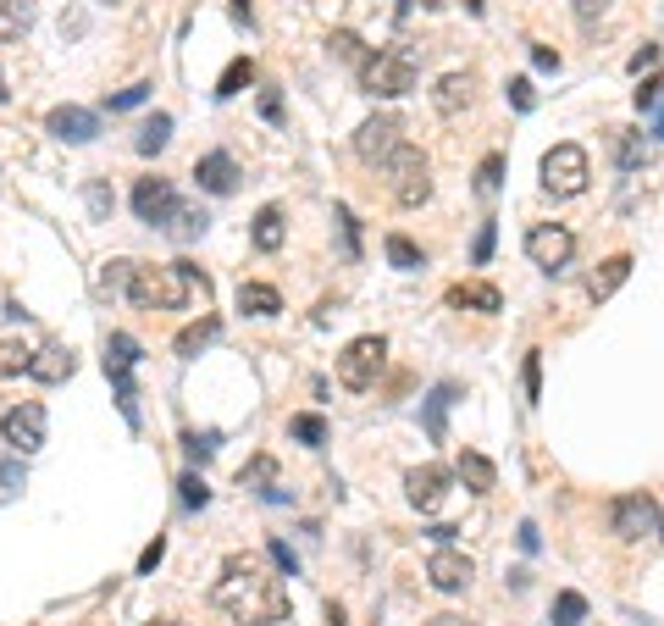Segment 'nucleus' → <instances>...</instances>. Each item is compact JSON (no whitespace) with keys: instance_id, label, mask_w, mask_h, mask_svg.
<instances>
[{"instance_id":"f257e3e1","label":"nucleus","mask_w":664,"mask_h":626,"mask_svg":"<svg viewBox=\"0 0 664 626\" xmlns=\"http://www.w3.org/2000/svg\"><path fill=\"white\" fill-rule=\"evenodd\" d=\"M211 604H216V610H227L238 626H277V621H288V588L277 577H266L255 554H233V560H227L222 577H216V588H211Z\"/></svg>"},{"instance_id":"f03ea898","label":"nucleus","mask_w":664,"mask_h":626,"mask_svg":"<svg viewBox=\"0 0 664 626\" xmlns=\"http://www.w3.org/2000/svg\"><path fill=\"white\" fill-rule=\"evenodd\" d=\"M194 294L205 300L211 283H205L189 261H178V266H133V277H128V300L139 305V311H183Z\"/></svg>"},{"instance_id":"7ed1b4c3","label":"nucleus","mask_w":664,"mask_h":626,"mask_svg":"<svg viewBox=\"0 0 664 626\" xmlns=\"http://www.w3.org/2000/svg\"><path fill=\"white\" fill-rule=\"evenodd\" d=\"M360 84H366L371 95H382V100L410 95V89H415V56H410L404 45H393V50H371L366 67H360Z\"/></svg>"},{"instance_id":"20e7f679","label":"nucleus","mask_w":664,"mask_h":626,"mask_svg":"<svg viewBox=\"0 0 664 626\" xmlns=\"http://www.w3.org/2000/svg\"><path fill=\"white\" fill-rule=\"evenodd\" d=\"M587 183H593V161L581 145H554L543 156V189L554 200H576V194H587Z\"/></svg>"},{"instance_id":"39448f33","label":"nucleus","mask_w":664,"mask_h":626,"mask_svg":"<svg viewBox=\"0 0 664 626\" xmlns=\"http://www.w3.org/2000/svg\"><path fill=\"white\" fill-rule=\"evenodd\" d=\"M133 366H139V338H133V333H111L106 338V377L117 383L122 422L139 427V388H133Z\"/></svg>"},{"instance_id":"423d86ee","label":"nucleus","mask_w":664,"mask_h":626,"mask_svg":"<svg viewBox=\"0 0 664 626\" xmlns=\"http://www.w3.org/2000/svg\"><path fill=\"white\" fill-rule=\"evenodd\" d=\"M388 189H393V200L404 205V211H415V205H427V194H432V178H427V156L415 145H399L388 161Z\"/></svg>"},{"instance_id":"0eeeda50","label":"nucleus","mask_w":664,"mask_h":626,"mask_svg":"<svg viewBox=\"0 0 664 626\" xmlns=\"http://www.w3.org/2000/svg\"><path fill=\"white\" fill-rule=\"evenodd\" d=\"M382 361H388V338H382V333L355 338V344L338 355V383L355 388V394H366V388L382 377Z\"/></svg>"},{"instance_id":"6e6552de","label":"nucleus","mask_w":664,"mask_h":626,"mask_svg":"<svg viewBox=\"0 0 664 626\" xmlns=\"http://www.w3.org/2000/svg\"><path fill=\"white\" fill-rule=\"evenodd\" d=\"M609 532H615L620 543L648 538V532H659V505H653L648 494H620L615 505H609Z\"/></svg>"},{"instance_id":"1a4fd4ad","label":"nucleus","mask_w":664,"mask_h":626,"mask_svg":"<svg viewBox=\"0 0 664 626\" xmlns=\"http://www.w3.org/2000/svg\"><path fill=\"white\" fill-rule=\"evenodd\" d=\"M526 255H532V266H543V272H565L570 255H576V233L559 228V222H537V228L526 233Z\"/></svg>"},{"instance_id":"9d476101","label":"nucleus","mask_w":664,"mask_h":626,"mask_svg":"<svg viewBox=\"0 0 664 626\" xmlns=\"http://www.w3.org/2000/svg\"><path fill=\"white\" fill-rule=\"evenodd\" d=\"M0 433H6V444H12L17 455H34V449H45V405H34V399L12 405L6 416H0Z\"/></svg>"},{"instance_id":"9b49d317","label":"nucleus","mask_w":664,"mask_h":626,"mask_svg":"<svg viewBox=\"0 0 664 626\" xmlns=\"http://www.w3.org/2000/svg\"><path fill=\"white\" fill-rule=\"evenodd\" d=\"M399 145H404L399 117H371V122H360V133H355V156L371 161V167H382Z\"/></svg>"},{"instance_id":"f8f14e48","label":"nucleus","mask_w":664,"mask_h":626,"mask_svg":"<svg viewBox=\"0 0 664 626\" xmlns=\"http://www.w3.org/2000/svg\"><path fill=\"white\" fill-rule=\"evenodd\" d=\"M427 577H432V588H438V593H465V588H471V577H476V566L465 560L460 549L443 543V549L427 560Z\"/></svg>"},{"instance_id":"ddd939ff","label":"nucleus","mask_w":664,"mask_h":626,"mask_svg":"<svg viewBox=\"0 0 664 626\" xmlns=\"http://www.w3.org/2000/svg\"><path fill=\"white\" fill-rule=\"evenodd\" d=\"M172 205H178V194H172V183H166V178H139V183H133V211H139V222L161 228V222L172 217Z\"/></svg>"},{"instance_id":"4468645a","label":"nucleus","mask_w":664,"mask_h":626,"mask_svg":"<svg viewBox=\"0 0 664 626\" xmlns=\"http://www.w3.org/2000/svg\"><path fill=\"white\" fill-rule=\"evenodd\" d=\"M443 494H449V471H443V466H415L410 477H404V499H410L421 516H427V510H438Z\"/></svg>"},{"instance_id":"2eb2a0df","label":"nucleus","mask_w":664,"mask_h":626,"mask_svg":"<svg viewBox=\"0 0 664 626\" xmlns=\"http://www.w3.org/2000/svg\"><path fill=\"white\" fill-rule=\"evenodd\" d=\"M45 128L56 133L61 145H89V139L100 133V117H95V111H83V106H56L45 117Z\"/></svg>"},{"instance_id":"dca6fc26","label":"nucleus","mask_w":664,"mask_h":626,"mask_svg":"<svg viewBox=\"0 0 664 626\" xmlns=\"http://www.w3.org/2000/svg\"><path fill=\"white\" fill-rule=\"evenodd\" d=\"M194 178H200L205 194H233L238 189V167H233V156H227V150H211V156L194 161Z\"/></svg>"},{"instance_id":"f3484780","label":"nucleus","mask_w":664,"mask_h":626,"mask_svg":"<svg viewBox=\"0 0 664 626\" xmlns=\"http://www.w3.org/2000/svg\"><path fill=\"white\" fill-rule=\"evenodd\" d=\"M72 372H78V361H72L67 344H45V350H34V361H28V377H39V383H67Z\"/></svg>"},{"instance_id":"a211bd4d","label":"nucleus","mask_w":664,"mask_h":626,"mask_svg":"<svg viewBox=\"0 0 664 626\" xmlns=\"http://www.w3.org/2000/svg\"><path fill=\"white\" fill-rule=\"evenodd\" d=\"M609 156H615L620 172L648 167V145H642V133H631V128H609Z\"/></svg>"},{"instance_id":"6ab92c4d","label":"nucleus","mask_w":664,"mask_h":626,"mask_svg":"<svg viewBox=\"0 0 664 626\" xmlns=\"http://www.w3.org/2000/svg\"><path fill=\"white\" fill-rule=\"evenodd\" d=\"M631 266H637V261H631V255H609V261L598 266L593 277H587V300H609V294H615L620 283H626V277H631Z\"/></svg>"},{"instance_id":"aec40b11","label":"nucleus","mask_w":664,"mask_h":626,"mask_svg":"<svg viewBox=\"0 0 664 626\" xmlns=\"http://www.w3.org/2000/svg\"><path fill=\"white\" fill-rule=\"evenodd\" d=\"M222 338V316H200V322H189L178 338H172V350L183 355V361H194V355L205 350V344H216Z\"/></svg>"},{"instance_id":"412c9836","label":"nucleus","mask_w":664,"mask_h":626,"mask_svg":"<svg viewBox=\"0 0 664 626\" xmlns=\"http://www.w3.org/2000/svg\"><path fill=\"white\" fill-rule=\"evenodd\" d=\"M454 471H460V482L471 488V494H493V488H498L493 460H487V455H476V449H460V466H454Z\"/></svg>"},{"instance_id":"4be33fe9","label":"nucleus","mask_w":664,"mask_h":626,"mask_svg":"<svg viewBox=\"0 0 664 626\" xmlns=\"http://www.w3.org/2000/svg\"><path fill=\"white\" fill-rule=\"evenodd\" d=\"M465 100H471V78H465V73H443L438 89H432V106H438V117H460Z\"/></svg>"},{"instance_id":"5701e85b","label":"nucleus","mask_w":664,"mask_h":626,"mask_svg":"<svg viewBox=\"0 0 664 626\" xmlns=\"http://www.w3.org/2000/svg\"><path fill=\"white\" fill-rule=\"evenodd\" d=\"M249 239H255V250H261V255L283 250V239H288L283 211H277V205H261V211H255V228H249Z\"/></svg>"},{"instance_id":"b1692460","label":"nucleus","mask_w":664,"mask_h":626,"mask_svg":"<svg viewBox=\"0 0 664 626\" xmlns=\"http://www.w3.org/2000/svg\"><path fill=\"white\" fill-rule=\"evenodd\" d=\"M238 488H255L261 499H283V488H277V460L272 455H255L244 471H238Z\"/></svg>"},{"instance_id":"393cba45","label":"nucleus","mask_w":664,"mask_h":626,"mask_svg":"<svg viewBox=\"0 0 664 626\" xmlns=\"http://www.w3.org/2000/svg\"><path fill=\"white\" fill-rule=\"evenodd\" d=\"M238 311L244 316H277L283 311V294L272 283H238Z\"/></svg>"},{"instance_id":"a878e982","label":"nucleus","mask_w":664,"mask_h":626,"mask_svg":"<svg viewBox=\"0 0 664 626\" xmlns=\"http://www.w3.org/2000/svg\"><path fill=\"white\" fill-rule=\"evenodd\" d=\"M34 28V0H0V45H12Z\"/></svg>"},{"instance_id":"bb28decb","label":"nucleus","mask_w":664,"mask_h":626,"mask_svg":"<svg viewBox=\"0 0 664 626\" xmlns=\"http://www.w3.org/2000/svg\"><path fill=\"white\" fill-rule=\"evenodd\" d=\"M449 305H471V311H504V294L493 283H454Z\"/></svg>"},{"instance_id":"cd10ccee","label":"nucleus","mask_w":664,"mask_h":626,"mask_svg":"<svg viewBox=\"0 0 664 626\" xmlns=\"http://www.w3.org/2000/svg\"><path fill=\"white\" fill-rule=\"evenodd\" d=\"M205 222H211V217H205L200 205H172V217H166L161 228L172 233V239H183V244H189V239H200V233H205Z\"/></svg>"},{"instance_id":"c85d7f7f","label":"nucleus","mask_w":664,"mask_h":626,"mask_svg":"<svg viewBox=\"0 0 664 626\" xmlns=\"http://www.w3.org/2000/svg\"><path fill=\"white\" fill-rule=\"evenodd\" d=\"M249 84H255V61H249V56L227 61V73L216 78V100H233V95H244Z\"/></svg>"},{"instance_id":"c756f323","label":"nucleus","mask_w":664,"mask_h":626,"mask_svg":"<svg viewBox=\"0 0 664 626\" xmlns=\"http://www.w3.org/2000/svg\"><path fill=\"white\" fill-rule=\"evenodd\" d=\"M166 139H172V117H166V111H155V117L139 128L133 150H139V156H155V150H166Z\"/></svg>"},{"instance_id":"7c9ffc66","label":"nucleus","mask_w":664,"mask_h":626,"mask_svg":"<svg viewBox=\"0 0 664 626\" xmlns=\"http://www.w3.org/2000/svg\"><path fill=\"white\" fill-rule=\"evenodd\" d=\"M454 394H460V388H454V383H438V388H432V394H427V433L438 438V444H443V416H449Z\"/></svg>"},{"instance_id":"2f4dec72","label":"nucleus","mask_w":664,"mask_h":626,"mask_svg":"<svg viewBox=\"0 0 664 626\" xmlns=\"http://www.w3.org/2000/svg\"><path fill=\"white\" fill-rule=\"evenodd\" d=\"M327 50H332L338 61H349V67H366V56H371V50L360 45V34H349V28H338V34L327 39Z\"/></svg>"},{"instance_id":"473e14b6","label":"nucleus","mask_w":664,"mask_h":626,"mask_svg":"<svg viewBox=\"0 0 664 626\" xmlns=\"http://www.w3.org/2000/svg\"><path fill=\"white\" fill-rule=\"evenodd\" d=\"M288 433H294L299 444H310V449H321V444H327V422H321L316 410H305V416H294V422H288Z\"/></svg>"},{"instance_id":"72a5a7b5","label":"nucleus","mask_w":664,"mask_h":626,"mask_svg":"<svg viewBox=\"0 0 664 626\" xmlns=\"http://www.w3.org/2000/svg\"><path fill=\"white\" fill-rule=\"evenodd\" d=\"M388 261L399 266V272H415V266H427V255L415 250V244L404 239V233H388Z\"/></svg>"},{"instance_id":"f704fd0d","label":"nucleus","mask_w":664,"mask_h":626,"mask_svg":"<svg viewBox=\"0 0 664 626\" xmlns=\"http://www.w3.org/2000/svg\"><path fill=\"white\" fill-rule=\"evenodd\" d=\"M28 361H34V350H28V344H17V338H6V344H0V377L28 372Z\"/></svg>"},{"instance_id":"c9c22d12","label":"nucleus","mask_w":664,"mask_h":626,"mask_svg":"<svg viewBox=\"0 0 664 626\" xmlns=\"http://www.w3.org/2000/svg\"><path fill=\"white\" fill-rule=\"evenodd\" d=\"M498 183H504V156H482V167H476V194H482V200H493Z\"/></svg>"},{"instance_id":"e433bc0d","label":"nucleus","mask_w":664,"mask_h":626,"mask_svg":"<svg viewBox=\"0 0 664 626\" xmlns=\"http://www.w3.org/2000/svg\"><path fill=\"white\" fill-rule=\"evenodd\" d=\"M587 621V599L581 593H559L554 599V626H581Z\"/></svg>"},{"instance_id":"4c0bfd02","label":"nucleus","mask_w":664,"mask_h":626,"mask_svg":"<svg viewBox=\"0 0 664 626\" xmlns=\"http://www.w3.org/2000/svg\"><path fill=\"white\" fill-rule=\"evenodd\" d=\"M521 388H526V399H543V350H526V366H521Z\"/></svg>"},{"instance_id":"58836bf2","label":"nucleus","mask_w":664,"mask_h":626,"mask_svg":"<svg viewBox=\"0 0 664 626\" xmlns=\"http://www.w3.org/2000/svg\"><path fill=\"white\" fill-rule=\"evenodd\" d=\"M139 261H106V272H100V294H128V277Z\"/></svg>"},{"instance_id":"ea45409f","label":"nucleus","mask_w":664,"mask_h":626,"mask_svg":"<svg viewBox=\"0 0 664 626\" xmlns=\"http://www.w3.org/2000/svg\"><path fill=\"white\" fill-rule=\"evenodd\" d=\"M332 217H338V233H344V255H349V261H360V222H355V211L338 205Z\"/></svg>"},{"instance_id":"a19ab883","label":"nucleus","mask_w":664,"mask_h":626,"mask_svg":"<svg viewBox=\"0 0 664 626\" xmlns=\"http://www.w3.org/2000/svg\"><path fill=\"white\" fill-rule=\"evenodd\" d=\"M178 499H183L189 510H200L205 499H211V488H205V477H200V471H183V477H178Z\"/></svg>"},{"instance_id":"79ce46f5","label":"nucleus","mask_w":664,"mask_h":626,"mask_svg":"<svg viewBox=\"0 0 664 626\" xmlns=\"http://www.w3.org/2000/svg\"><path fill=\"white\" fill-rule=\"evenodd\" d=\"M493 244H498V228H493V222H482V228H476V244H471V261L487 266V261H493Z\"/></svg>"},{"instance_id":"37998d69","label":"nucleus","mask_w":664,"mask_h":626,"mask_svg":"<svg viewBox=\"0 0 664 626\" xmlns=\"http://www.w3.org/2000/svg\"><path fill=\"white\" fill-rule=\"evenodd\" d=\"M150 100V84H133V89H117V95H106V106L111 111H133V106H144Z\"/></svg>"},{"instance_id":"c03bdc74","label":"nucleus","mask_w":664,"mask_h":626,"mask_svg":"<svg viewBox=\"0 0 664 626\" xmlns=\"http://www.w3.org/2000/svg\"><path fill=\"white\" fill-rule=\"evenodd\" d=\"M659 100H664V73L642 78V89H637V111H653Z\"/></svg>"},{"instance_id":"a18cd8bd","label":"nucleus","mask_w":664,"mask_h":626,"mask_svg":"<svg viewBox=\"0 0 664 626\" xmlns=\"http://www.w3.org/2000/svg\"><path fill=\"white\" fill-rule=\"evenodd\" d=\"M504 95H510V106H515V111H532V106H537L532 78H510V89H504Z\"/></svg>"},{"instance_id":"49530a36","label":"nucleus","mask_w":664,"mask_h":626,"mask_svg":"<svg viewBox=\"0 0 664 626\" xmlns=\"http://www.w3.org/2000/svg\"><path fill=\"white\" fill-rule=\"evenodd\" d=\"M83 200H89V211H95V217H111V205H117L106 183H89V189H83Z\"/></svg>"},{"instance_id":"de8ad7c7","label":"nucleus","mask_w":664,"mask_h":626,"mask_svg":"<svg viewBox=\"0 0 664 626\" xmlns=\"http://www.w3.org/2000/svg\"><path fill=\"white\" fill-rule=\"evenodd\" d=\"M183 449H189V460H211L216 455V433H189Z\"/></svg>"},{"instance_id":"09e8293b","label":"nucleus","mask_w":664,"mask_h":626,"mask_svg":"<svg viewBox=\"0 0 664 626\" xmlns=\"http://www.w3.org/2000/svg\"><path fill=\"white\" fill-rule=\"evenodd\" d=\"M266 554H272V560H277V571H288V577H294V571H299V554L288 549L283 538H272V543H266Z\"/></svg>"},{"instance_id":"8fccbe9b","label":"nucleus","mask_w":664,"mask_h":626,"mask_svg":"<svg viewBox=\"0 0 664 626\" xmlns=\"http://www.w3.org/2000/svg\"><path fill=\"white\" fill-rule=\"evenodd\" d=\"M626 67H631V73H637V78H642V73H648V67H659V45H642V50H637V56H631V61H626Z\"/></svg>"},{"instance_id":"3c124183","label":"nucleus","mask_w":664,"mask_h":626,"mask_svg":"<svg viewBox=\"0 0 664 626\" xmlns=\"http://www.w3.org/2000/svg\"><path fill=\"white\" fill-rule=\"evenodd\" d=\"M570 6H576V17H581V23H598V17L609 12V0H570Z\"/></svg>"},{"instance_id":"603ef678","label":"nucleus","mask_w":664,"mask_h":626,"mask_svg":"<svg viewBox=\"0 0 664 626\" xmlns=\"http://www.w3.org/2000/svg\"><path fill=\"white\" fill-rule=\"evenodd\" d=\"M532 67H537V73H559V50H548V45H532Z\"/></svg>"},{"instance_id":"864d4df0","label":"nucleus","mask_w":664,"mask_h":626,"mask_svg":"<svg viewBox=\"0 0 664 626\" xmlns=\"http://www.w3.org/2000/svg\"><path fill=\"white\" fill-rule=\"evenodd\" d=\"M261 117L266 122H283V95H277V89H261Z\"/></svg>"},{"instance_id":"5fc2aeb1","label":"nucleus","mask_w":664,"mask_h":626,"mask_svg":"<svg viewBox=\"0 0 664 626\" xmlns=\"http://www.w3.org/2000/svg\"><path fill=\"white\" fill-rule=\"evenodd\" d=\"M161 554H166V543H161V538H155V543H150V549H144V554H139V577H150V571H155V566H161Z\"/></svg>"},{"instance_id":"6e6d98bb","label":"nucleus","mask_w":664,"mask_h":626,"mask_svg":"<svg viewBox=\"0 0 664 626\" xmlns=\"http://www.w3.org/2000/svg\"><path fill=\"white\" fill-rule=\"evenodd\" d=\"M537 543H543V538H537V527H532V521H521V549L537 554Z\"/></svg>"},{"instance_id":"4d7b16f0","label":"nucleus","mask_w":664,"mask_h":626,"mask_svg":"<svg viewBox=\"0 0 664 626\" xmlns=\"http://www.w3.org/2000/svg\"><path fill=\"white\" fill-rule=\"evenodd\" d=\"M0 482H6V488H17V482H23V466H17V460H6V466H0Z\"/></svg>"},{"instance_id":"13d9d810","label":"nucleus","mask_w":664,"mask_h":626,"mask_svg":"<svg viewBox=\"0 0 664 626\" xmlns=\"http://www.w3.org/2000/svg\"><path fill=\"white\" fill-rule=\"evenodd\" d=\"M233 23H244V28L255 23V12H249V0H233Z\"/></svg>"},{"instance_id":"bf43d9fd","label":"nucleus","mask_w":664,"mask_h":626,"mask_svg":"<svg viewBox=\"0 0 664 626\" xmlns=\"http://www.w3.org/2000/svg\"><path fill=\"white\" fill-rule=\"evenodd\" d=\"M454 532H460V527H432L427 538H432V543H438V549H443V543H454Z\"/></svg>"},{"instance_id":"052dcab7","label":"nucleus","mask_w":664,"mask_h":626,"mask_svg":"<svg viewBox=\"0 0 664 626\" xmlns=\"http://www.w3.org/2000/svg\"><path fill=\"white\" fill-rule=\"evenodd\" d=\"M327 626H349V621H344V610H338V604H327Z\"/></svg>"},{"instance_id":"680f3d73","label":"nucleus","mask_w":664,"mask_h":626,"mask_svg":"<svg viewBox=\"0 0 664 626\" xmlns=\"http://www.w3.org/2000/svg\"><path fill=\"white\" fill-rule=\"evenodd\" d=\"M427 626H465V621H460V615H432Z\"/></svg>"},{"instance_id":"e2e57ef3","label":"nucleus","mask_w":664,"mask_h":626,"mask_svg":"<svg viewBox=\"0 0 664 626\" xmlns=\"http://www.w3.org/2000/svg\"><path fill=\"white\" fill-rule=\"evenodd\" d=\"M653 133H659V139H664V100H659V106H653Z\"/></svg>"},{"instance_id":"0e129e2a","label":"nucleus","mask_w":664,"mask_h":626,"mask_svg":"<svg viewBox=\"0 0 664 626\" xmlns=\"http://www.w3.org/2000/svg\"><path fill=\"white\" fill-rule=\"evenodd\" d=\"M659 538H664V510H659Z\"/></svg>"},{"instance_id":"69168bd1","label":"nucleus","mask_w":664,"mask_h":626,"mask_svg":"<svg viewBox=\"0 0 664 626\" xmlns=\"http://www.w3.org/2000/svg\"><path fill=\"white\" fill-rule=\"evenodd\" d=\"M6 95H12V89H6V84H0V100H6Z\"/></svg>"},{"instance_id":"338daca9","label":"nucleus","mask_w":664,"mask_h":626,"mask_svg":"<svg viewBox=\"0 0 664 626\" xmlns=\"http://www.w3.org/2000/svg\"><path fill=\"white\" fill-rule=\"evenodd\" d=\"M95 6H111V0H95Z\"/></svg>"},{"instance_id":"774afa93","label":"nucleus","mask_w":664,"mask_h":626,"mask_svg":"<svg viewBox=\"0 0 664 626\" xmlns=\"http://www.w3.org/2000/svg\"><path fill=\"white\" fill-rule=\"evenodd\" d=\"M150 626H166V621H150Z\"/></svg>"}]
</instances>
